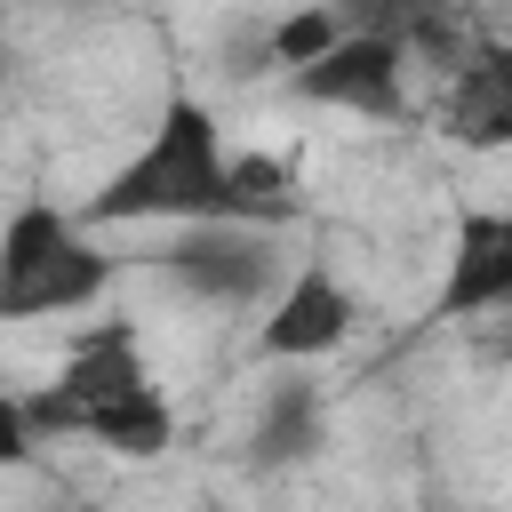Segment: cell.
I'll return each mask as SVG.
<instances>
[{"instance_id": "obj_11", "label": "cell", "mask_w": 512, "mask_h": 512, "mask_svg": "<svg viewBox=\"0 0 512 512\" xmlns=\"http://www.w3.org/2000/svg\"><path fill=\"white\" fill-rule=\"evenodd\" d=\"M344 32H352V16H336V8H296V16H280V24L264 32V48H272V64H288V80H296V72H312Z\"/></svg>"}, {"instance_id": "obj_1", "label": "cell", "mask_w": 512, "mask_h": 512, "mask_svg": "<svg viewBox=\"0 0 512 512\" xmlns=\"http://www.w3.org/2000/svg\"><path fill=\"white\" fill-rule=\"evenodd\" d=\"M16 408L48 440H96V448L136 456V464L176 440V408L160 400V384H152V368H144V352L120 320L80 328L64 344V368L40 392H16Z\"/></svg>"}, {"instance_id": "obj_6", "label": "cell", "mask_w": 512, "mask_h": 512, "mask_svg": "<svg viewBox=\"0 0 512 512\" xmlns=\"http://www.w3.org/2000/svg\"><path fill=\"white\" fill-rule=\"evenodd\" d=\"M440 320H480V312H512V208H464L448 232V264L432 288Z\"/></svg>"}, {"instance_id": "obj_10", "label": "cell", "mask_w": 512, "mask_h": 512, "mask_svg": "<svg viewBox=\"0 0 512 512\" xmlns=\"http://www.w3.org/2000/svg\"><path fill=\"white\" fill-rule=\"evenodd\" d=\"M296 176L272 160V152H240L232 160V224H256V232H280L296 216Z\"/></svg>"}, {"instance_id": "obj_3", "label": "cell", "mask_w": 512, "mask_h": 512, "mask_svg": "<svg viewBox=\"0 0 512 512\" xmlns=\"http://www.w3.org/2000/svg\"><path fill=\"white\" fill-rule=\"evenodd\" d=\"M104 288H112V256L80 232V216H64L48 200H16V216L0 232V320L80 312Z\"/></svg>"}, {"instance_id": "obj_7", "label": "cell", "mask_w": 512, "mask_h": 512, "mask_svg": "<svg viewBox=\"0 0 512 512\" xmlns=\"http://www.w3.org/2000/svg\"><path fill=\"white\" fill-rule=\"evenodd\" d=\"M352 320H360L352 288H344L328 264H304V272H288V288L272 296V312H264V328H256V352L280 360V368H296V360L336 352V344L352 336Z\"/></svg>"}, {"instance_id": "obj_2", "label": "cell", "mask_w": 512, "mask_h": 512, "mask_svg": "<svg viewBox=\"0 0 512 512\" xmlns=\"http://www.w3.org/2000/svg\"><path fill=\"white\" fill-rule=\"evenodd\" d=\"M80 224H232V152L216 136V112L200 96H168L144 152L96 184Z\"/></svg>"}, {"instance_id": "obj_4", "label": "cell", "mask_w": 512, "mask_h": 512, "mask_svg": "<svg viewBox=\"0 0 512 512\" xmlns=\"http://www.w3.org/2000/svg\"><path fill=\"white\" fill-rule=\"evenodd\" d=\"M152 264L184 288V296H200V304H264L272 312V296L288 288L280 280V248H272V232H256V224H184L176 240H160L152 248Z\"/></svg>"}, {"instance_id": "obj_8", "label": "cell", "mask_w": 512, "mask_h": 512, "mask_svg": "<svg viewBox=\"0 0 512 512\" xmlns=\"http://www.w3.org/2000/svg\"><path fill=\"white\" fill-rule=\"evenodd\" d=\"M448 136L456 144H512V48H472L448 72Z\"/></svg>"}, {"instance_id": "obj_5", "label": "cell", "mask_w": 512, "mask_h": 512, "mask_svg": "<svg viewBox=\"0 0 512 512\" xmlns=\"http://www.w3.org/2000/svg\"><path fill=\"white\" fill-rule=\"evenodd\" d=\"M400 64H408L400 24H352V32H344L312 72H296L288 88H296L304 104H328V112L400 120V112H408V80H400Z\"/></svg>"}, {"instance_id": "obj_9", "label": "cell", "mask_w": 512, "mask_h": 512, "mask_svg": "<svg viewBox=\"0 0 512 512\" xmlns=\"http://www.w3.org/2000/svg\"><path fill=\"white\" fill-rule=\"evenodd\" d=\"M320 432H328V408H320V392H312L304 376H280V384L256 400L248 456H256L264 472H288V464H304V456L320 448Z\"/></svg>"}]
</instances>
